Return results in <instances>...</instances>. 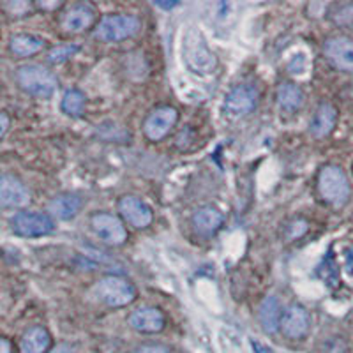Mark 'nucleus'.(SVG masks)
<instances>
[{
	"label": "nucleus",
	"instance_id": "obj_1",
	"mask_svg": "<svg viewBox=\"0 0 353 353\" xmlns=\"http://www.w3.org/2000/svg\"><path fill=\"white\" fill-rule=\"evenodd\" d=\"M14 78L23 92L34 97H41V99L52 97L59 87V80L55 74L41 64L20 65L14 72Z\"/></svg>",
	"mask_w": 353,
	"mask_h": 353
},
{
	"label": "nucleus",
	"instance_id": "obj_2",
	"mask_svg": "<svg viewBox=\"0 0 353 353\" xmlns=\"http://www.w3.org/2000/svg\"><path fill=\"white\" fill-rule=\"evenodd\" d=\"M141 21L134 14H124V12H117V14H106L96 25L94 36L103 43H119V41L129 39V37L137 36L140 32Z\"/></svg>",
	"mask_w": 353,
	"mask_h": 353
},
{
	"label": "nucleus",
	"instance_id": "obj_3",
	"mask_svg": "<svg viewBox=\"0 0 353 353\" xmlns=\"http://www.w3.org/2000/svg\"><path fill=\"white\" fill-rule=\"evenodd\" d=\"M318 191L327 203L341 207L350 198V182L337 165H327L318 173Z\"/></svg>",
	"mask_w": 353,
	"mask_h": 353
},
{
	"label": "nucleus",
	"instance_id": "obj_4",
	"mask_svg": "<svg viewBox=\"0 0 353 353\" xmlns=\"http://www.w3.org/2000/svg\"><path fill=\"white\" fill-rule=\"evenodd\" d=\"M96 297L108 307H124L137 299V290L121 276H106L94 286Z\"/></svg>",
	"mask_w": 353,
	"mask_h": 353
},
{
	"label": "nucleus",
	"instance_id": "obj_5",
	"mask_svg": "<svg viewBox=\"0 0 353 353\" xmlns=\"http://www.w3.org/2000/svg\"><path fill=\"white\" fill-rule=\"evenodd\" d=\"M258 88L251 83H241L233 87L225 97L223 103V112L230 119H241L249 115L258 105Z\"/></svg>",
	"mask_w": 353,
	"mask_h": 353
},
{
	"label": "nucleus",
	"instance_id": "obj_6",
	"mask_svg": "<svg viewBox=\"0 0 353 353\" xmlns=\"http://www.w3.org/2000/svg\"><path fill=\"white\" fill-rule=\"evenodd\" d=\"M11 230L20 237H44L55 230V223L48 214L18 212L11 217Z\"/></svg>",
	"mask_w": 353,
	"mask_h": 353
},
{
	"label": "nucleus",
	"instance_id": "obj_7",
	"mask_svg": "<svg viewBox=\"0 0 353 353\" xmlns=\"http://www.w3.org/2000/svg\"><path fill=\"white\" fill-rule=\"evenodd\" d=\"M90 226L99 241L108 245H122L128 241V230L121 217L110 212H96L90 216Z\"/></svg>",
	"mask_w": 353,
	"mask_h": 353
},
{
	"label": "nucleus",
	"instance_id": "obj_8",
	"mask_svg": "<svg viewBox=\"0 0 353 353\" xmlns=\"http://www.w3.org/2000/svg\"><path fill=\"white\" fill-rule=\"evenodd\" d=\"M176 121H179V112L173 106H157L145 119L143 134L150 141H161L175 128Z\"/></svg>",
	"mask_w": 353,
	"mask_h": 353
},
{
	"label": "nucleus",
	"instance_id": "obj_9",
	"mask_svg": "<svg viewBox=\"0 0 353 353\" xmlns=\"http://www.w3.org/2000/svg\"><path fill=\"white\" fill-rule=\"evenodd\" d=\"M311 329V314L301 304H290L281 320V332L288 339H302Z\"/></svg>",
	"mask_w": 353,
	"mask_h": 353
},
{
	"label": "nucleus",
	"instance_id": "obj_10",
	"mask_svg": "<svg viewBox=\"0 0 353 353\" xmlns=\"http://www.w3.org/2000/svg\"><path fill=\"white\" fill-rule=\"evenodd\" d=\"M119 212L125 223L138 230L147 228L152 223V210H150L149 205L138 196H132V194L122 196L119 200Z\"/></svg>",
	"mask_w": 353,
	"mask_h": 353
},
{
	"label": "nucleus",
	"instance_id": "obj_11",
	"mask_svg": "<svg viewBox=\"0 0 353 353\" xmlns=\"http://www.w3.org/2000/svg\"><path fill=\"white\" fill-rule=\"evenodd\" d=\"M30 201V193L14 175L4 173L0 179V205L4 209H21Z\"/></svg>",
	"mask_w": 353,
	"mask_h": 353
},
{
	"label": "nucleus",
	"instance_id": "obj_12",
	"mask_svg": "<svg viewBox=\"0 0 353 353\" xmlns=\"http://www.w3.org/2000/svg\"><path fill=\"white\" fill-rule=\"evenodd\" d=\"M96 21V9L90 4H72L64 11L61 18V25L65 32L80 34L88 30Z\"/></svg>",
	"mask_w": 353,
	"mask_h": 353
},
{
	"label": "nucleus",
	"instance_id": "obj_13",
	"mask_svg": "<svg viewBox=\"0 0 353 353\" xmlns=\"http://www.w3.org/2000/svg\"><path fill=\"white\" fill-rule=\"evenodd\" d=\"M323 52L334 68L341 71H353V39L346 36L329 37L323 44Z\"/></svg>",
	"mask_w": 353,
	"mask_h": 353
},
{
	"label": "nucleus",
	"instance_id": "obj_14",
	"mask_svg": "<svg viewBox=\"0 0 353 353\" xmlns=\"http://www.w3.org/2000/svg\"><path fill=\"white\" fill-rule=\"evenodd\" d=\"M165 314L159 307L154 305H141L129 314V325L138 332L157 334L165 329Z\"/></svg>",
	"mask_w": 353,
	"mask_h": 353
},
{
	"label": "nucleus",
	"instance_id": "obj_15",
	"mask_svg": "<svg viewBox=\"0 0 353 353\" xmlns=\"http://www.w3.org/2000/svg\"><path fill=\"white\" fill-rule=\"evenodd\" d=\"M185 62L194 72H207L214 71L216 68V55L205 46L203 41H188L185 43Z\"/></svg>",
	"mask_w": 353,
	"mask_h": 353
},
{
	"label": "nucleus",
	"instance_id": "obj_16",
	"mask_svg": "<svg viewBox=\"0 0 353 353\" xmlns=\"http://www.w3.org/2000/svg\"><path fill=\"white\" fill-rule=\"evenodd\" d=\"M337 122V110L330 103H321L314 112L313 119L309 122V132L314 138L329 137L332 129L336 128Z\"/></svg>",
	"mask_w": 353,
	"mask_h": 353
},
{
	"label": "nucleus",
	"instance_id": "obj_17",
	"mask_svg": "<svg viewBox=\"0 0 353 353\" xmlns=\"http://www.w3.org/2000/svg\"><path fill=\"white\" fill-rule=\"evenodd\" d=\"M223 221H225L223 214H221L216 207H212V205H203V207H200V209L193 214L194 230H196L200 235H203V237L214 235V233L223 226Z\"/></svg>",
	"mask_w": 353,
	"mask_h": 353
},
{
	"label": "nucleus",
	"instance_id": "obj_18",
	"mask_svg": "<svg viewBox=\"0 0 353 353\" xmlns=\"http://www.w3.org/2000/svg\"><path fill=\"white\" fill-rule=\"evenodd\" d=\"M283 311L281 304L274 295L265 297L263 302L260 304L258 309V318H260L261 329L267 334H274L281 329V320H283Z\"/></svg>",
	"mask_w": 353,
	"mask_h": 353
},
{
	"label": "nucleus",
	"instance_id": "obj_19",
	"mask_svg": "<svg viewBox=\"0 0 353 353\" xmlns=\"http://www.w3.org/2000/svg\"><path fill=\"white\" fill-rule=\"evenodd\" d=\"M83 207V200H81L78 194L72 193H64L59 194V196L53 198L48 203V212L52 214L53 217L62 221L72 219Z\"/></svg>",
	"mask_w": 353,
	"mask_h": 353
},
{
	"label": "nucleus",
	"instance_id": "obj_20",
	"mask_svg": "<svg viewBox=\"0 0 353 353\" xmlns=\"http://www.w3.org/2000/svg\"><path fill=\"white\" fill-rule=\"evenodd\" d=\"M276 99L283 112L295 113L304 105V92H302V88L299 85L292 83V81H285V83L277 87Z\"/></svg>",
	"mask_w": 353,
	"mask_h": 353
},
{
	"label": "nucleus",
	"instance_id": "obj_21",
	"mask_svg": "<svg viewBox=\"0 0 353 353\" xmlns=\"http://www.w3.org/2000/svg\"><path fill=\"white\" fill-rule=\"evenodd\" d=\"M50 337L48 330L43 327H30L27 332L23 334L20 341V352L21 353H44L48 350Z\"/></svg>",
	"mask_w": 353,
	"mask_h": 353
},
{
	"label": "nucleus",
	"instance_id": "obj_22",
	"mask_svg": "<svg viewBox=\"0 0 353 353\" xmlns=\"http://www.w3.org/2000/svg\"><path fill=\"white\" fill-rule=\"evenodd\" d=\"M44 46V39L34 34H17L9 39V48L18 57H30L41 52Z\"/></svg>",
	"mask_w": 353,
	"mask_h": 353
},
{
	"label": "nucleus",
	"instance_id": "obj_23",
	"mask_svg": "<svg viewBox=\"0 0 353 353\" xmlns=\"http://www.w3.org/2000/svg\"><path fill=\"white\" fill-rule=\"evenodd\" d=\"M85 94L78 88H71L62 96V112L69 117H80L85 112Z\"/></svg>",
	"mask_w": 353,
	"mask_h": 353
},
{
	"label": "nucleus",
	"instance_id": "obj_24",
	"mask_svg": "<svg viewBox=\"0 0 353 353\" xmlns=\"http://www.w3.org/2000/svg\"><path fill=\"white\" fill-rule=\"evenodd\" d=\"M80 52V46L77 44H61V46H55L48 52V61L52 64H62V62L69 61L71 57H74Z\"/></svg>",
	"mask_w": 353,
	"mask_h": 353
},
{
	"label": "nucleus",
	"instance_id": "obj_25",
	"mask_svg": "<svg viewBox=\"0 0 353 353\" xmlns=\"http://www.w3.org/2000/svg\"><path fill=\"white\" fill-rule=\"evenodd\" d=\"M2 9L8 12L11 18H21L27 17L34 11V4L30 2H25V0H11V2H4Z\"/></svg>",
	"mask_w": 353,
	"mask_h": 353
},
{
	"label": "nucleus",
	"instance_id": "obj_26",
	"mask_svg": "<svg viewBox=\"0 0 353 353\" xmlns=\"http://www.w3.org/2000/svg\"><path fill=\"white\" fill-rule=\"evenodd\" d=\"M330 17L337 25H353V4L336 6Z\"/></svg>",
	"mask_w": 353,
	"mask_h": 353
},
{
	"label": "nucleus",
	"instance_id": "obj_27",
	"mask_svg": "<svg viewBox=\"0 0 353 353\" xmlns=\"http://www.w3.org/2000/svg\"><path fill=\"white\" fill-rule=\"evenodd\" d=\"M134 353H170V350L165 345H157V343H150V345H141L134 350Z\"/></svg>",
	"mask_w": 353,
	"mask_h": 353
},
{
	"label": "nucleus",
	"instance_id": "obj_28",
	"mask_svg": "<svg viewBox=\"0 0 353 353\" xmlns=\"http://www.w3.org/2000/svg\"><path fill=\"white\" fill-rule=\"evenodd\" d=\"M0 122H2V125H0V137H6V132L9 129L8 113H0Z\"/></svg>",
	"mask_w": 353,
	"mask_h": 353
},
{
	"label": "nucleus",
	"instance_id": "obj_29",
	"mask_svg": "<svg viewBox=\"0 0 353 353\" xmlns=\"http://www.w3.org/2000/svg\"><path fill=\"white\" fill-rule=\"evenodd\" d=\"M345 263L350 274H353V248H350L345 253Z\"/></svg>",
	"mask_w": 353,
	"mask_h": 353
},
{
	"label": "nucleus",
	"instance_id": "obj_30",
	"mask_svg": "<svg viewBox=\"0 0 353 353\" xmlns=\"http://www.w3.org/2000/svg\"><path fill=\"white\" fill-rule=\"evenodd\" d=\"M50 353H72V348L69 345H65V343H62V345H57Z\"/></svg>",
	"mask_w": 353,
	"mask_h": 353
},
{
	"label": "nucleus",
	"instance_id": "obj_31",
	"mask_svg": "<svg viewBox=\"0 0 353 353\" xmlns=\"http://www.w3.org/2000/svg\"><path fill=\"white\" fill-rule=\"evenodd\" d=\"M154 6H156V8H161V9H166V11H170V9L176 8V6H179V2H154Z\"/></svg>",
	"mask_w": 353,
	"mask_h": 353
},
{
	"label": "nucleus",
	"instance_id": "obj_32",
	"mask_svg": "<svg viewBox=\"0 0 353 353\" xmlns=\"http://www.w3.org/2000/svg\"><path fill=\"white\" fill-rule=\"evenodd\" d=\"M0 348H2V353H11V345H9L8 339H0Z\"/></svg>",
	"mask_w": 353,
	"mask_h": 353
},
{
	"label": "nucleus",
	"instance_id": "obj_33",
	"mask_svg": "<svg viewBox=\"0 0 353 353\" xmlns=\"http://www.w3.org/2000/svg\"><path fill=\"white\" fill-rule=\"evenodd\" d=\"M39 6V8H43V9H50V8H61V2H53V4H44V2H41V4H37Z\"/></svg>",
	"mask_w": 353,
	"mask_h": 353
}]
</instances>
